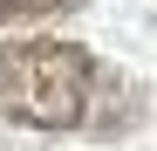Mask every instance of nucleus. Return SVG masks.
<instances>
[{
	"label": "nucleus",
	"instance_id": "f257e3e1",
	"mask_svg": "<svg viewBox=\"0 0 157 151\" xmlns=\"http://www.w3.org/2000/svg\"><path fill=\"white\" fill-rule=\"evenodd\" d=\"M96 55L75 41H7L0 48V117L28 131H89Z\"/></svg>",
	"mask_w": 157,
	"mask_h": 151
},
{
	"label": "nucleus",
	"instance_id": "f03ea898",
	"mask_svg": "<svg viewBox=\"0 0 157 151\" xmlns=\"http://www.w3.org/2000/svg\"><path fill=\"white\" fill-rule=\"evenodd\" d=\"M137 117H144V96L130 89L116 69H96V89H89V131H96V137H123Z\"/></svg>",
	"mask_w": 157,
	"mask_h": 151
},
{
	"label": "nucleus",
	"instance_id": "7ed1b4c3",
	"mask_svg": "<svg viewBox=\"0 0 157 151\" xmlns=\"http://www.w3.org/2000/svg\"><path fill=\"white\" fill-rule=\"evenodd\" d=\"M82 0H0V21H55V14H75Z\"/></svg>",
	"mask_w": 157,
	"mask_h": 151
}]
</instances>
